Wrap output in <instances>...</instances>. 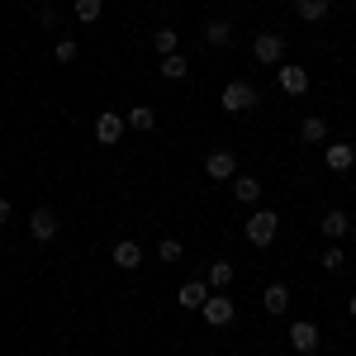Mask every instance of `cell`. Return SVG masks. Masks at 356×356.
Returning a JSON list of instances; mask_svg holds the SVG:
<instances>
[{"mask_svg": "<svg viewBox=\"0 0 356 356\" xmlns=\"http://www.w3.org/2000/svg\"><path fill=\"white\" fill-rule=\"evenodd\" d=\"M152 43H157V53H181V38H176V29H157V33H152Z\"/></svg>", "mask_w": 356, "mask_h": 356, "instance_id": "cell-22", "label": "cell"}, {"mask_svg": "<svg viewBox=\"0 0 356 356\" xmlns=\"http://www.w3.org/2000/svg\"><path fill=\"white\" fill-rule=\"evenodd\" d=\"M219 105L228 114H247V110L261 105V95H257V86H252V81H228V86H223V95H219Z\"/></svg>", "mask_w": 356, "mask_h": 356, "instance_id": "cell-1", "label": "cell"}, {"mask_svg": "<svg viewBox=\"0 0 356 356\" xmlns=\"http://www.w3.org/2000/svg\"><path fill=\"white\" fill-rule=\"evenodd\" d=\"M53 57L67 67V62H76L81 57V48H76V38H57V48H53Z\"/></svg>", "mask_w": 356, "mask_h": 356, "instance_id": "cell-24", "label": "cell"}, {"mask_svg": "<svg viewBox=\"0 0 356 356\" xmlns=\"http://www.w3.org/2000/svg\"><path fill=\"white\" fill-rule=\"evenodd\" d=\"M29 233H33L38 243H53L57 238V214L53 209H33V214H29Z\"/></svg>", "mask_w": 356, "mask_h": 356, "instance_id": "cell-7", "label": "cell"}, {"mask_svg": "<svg viewBox=\"0 0 356 356\" xmlns=\"http://www.w3.org/2000/svg\"><path fill=\"white\" fill-rule=\"evenodd\" d=\"M200 314H204L209 328H223V323H233V300H228L223 290H209V300L200 304Z\"/></svg>", "mask_w": 356, "mask_h": 356, "instance_id": "cell-4", "label": "cell"}, {"mask_svg": "<svg viewBox=\"0 0 356 356\" xmlns=\"http://www.w3.org/2000/svg\"><path fill=\"white\" fill-rule=\"evenodd\" d=\"M100 10H105V0H76V19H81V24H95Z\"/></svg>", "mask_w": 356, "mask_h": 356, "instance_id": "cell-23", "label": "cell"}, {"mask_svg": "<svg viewBox=\"0 0 356 356\" xmlns=\"http://www.w3.org/2000/svg\"><path fill=\"white\" fill-rule=\"evenodd\" d=\"M352 162H356V152L347 143H328V171H347Z\"/></svg>", "mask_w": 356, "mask_h": 356, "instance_id": "cell-18", "label": "cell"}, {"mask_svg": "<svg viewBox=\"0 0 356 356\" xmlns=\"http://www.w3.org/2000/svg\"><path fill=\"white\" fill-rule=\"evenodd\" d=\"M290 347H295V352H314V347H318V328H314V323H309V318H295V323H290Z\"/></svg>", "mask_w": 356, "mask_h": 356, "instance_id": "cell-6", "label": "cell"}, {"mask_svg": "<svg viewBox=\"0 0 356 356\" xmlns=\"http://www.w3.org/2000/svg\"><path fill=\"white\" fill-rule=\"evenodd\" d=\"M328 138V124L323 119H304L300 124V143H323Z\"/></svg>", "mask_w": 356, "mask_h": 356, "instance_id": "cell-21", "label": "cell"}, {"mask_svg": "<svg viewBox=\"0 0 356 356\" xmlns=\"http://www.w3.org/2000/svg\"><path fill=\"white\" fill-rule=\"evenodd\" d=\"M38 24H43V29H57V10H53V5H43V10H38Z\"/></svg>", "mask_w": 356, "mask_h": 356, "instance_id": "cell-27", "label": "cell"}, {"mask_svg": "<svg viewBox=\"0 0 356 356\" xmlns=\"http://www.w3.org/2000/svg\"><path fill=\"white\" fill-rule=\"evenodd\" d=\"M342 261H347V252H342V247H328V252L318 257V266H323V271H337Z\"/></svg>", "mask_w": 356, "mask_h": 356, "instance_id": "cell-25", "label": "cell"}, {"mask_svg": "<svg viewBox=\"0 0 356 356\" xmlns=\"http://www.w3.org/2000/svg\"><path fill=\"white\" fill-rule=\"evenodd\" d=\"M124 124H129V129H138V134H147V129H157V110H152V105H134Z\"/></svg>", "mask_w": 356, "mask_h": 356, "instance_id": "cell-13", "label": "cell"}, {"mask_svg": "<svg viewBox=\"0 0 356 356\" xmlns=\"http://www.w3.org/2000/svg\"><path fill=\"white\" fill-rule=\"evenodd\" d=\"M95 138H100V143H119V138H124V119L105 110L100 119H95Z\"/></svg>", "mask_w": 356, "mask_h": 356, "instance_id": "cell-10", "label": "cell"}, {"mask_svg": "<svg viewBox=\"0 0 356 356\" xmlns=\"http://www.w3.org/2000/svg\"><path fill=\"white\" fill-rule=\"evenodd\" d=\"M157 257L176 266V261H181V243H176V238H162V247H157Z\"/></svg>", "mask_w": 356, "mask_h": 356, "instance_id": "cell-26", "label": "cell"}, {"mask_svg": "<svg viewBox=\"0 0 356 356\" xmlns=\"http://www.w3.org/2000/svg\"><path fill=\"white\" fill-rule=\"evenodd\" d=\"M233 195H238L243 204H257V200H261V181H257V176H233Z\"/></svg>", "mask_w": 356, "mask_h": 356, "instance_id": "cell-14", "label": "cell"}, {"mask_svg": "<svg viewBox=\"0 0 356 356\" xmlns=\"http://www.w3.org/2000/svg\"><path fill=\"white\" fill-rule=\"evenodd\" d=\"M233 261H214V266H209V275H204V285H209V290H228V285H233Z\"/></svg>", "mask_w": 356, "mask_h": 356, "instance_id": "cell-15", "label": "cell"}, {"mask_svg": "<svg viewBox=\"0 0 356 356\" xmlns=\"http://www.w3.org/2000/svg\"><path fill=\"white\" fill-rule=\"evenodd\" d=\"M275 223H280L275 209H257V214L247 219V243L252 247H271L275 243Z\"/></svg>", "mask_w": 356, "mask_h": 356, "instance_id": "cell-3", "label": "cell"}, {"mask_svg": "<svg viewBox=\"0 0 356 356\" xmlns=\"http://www.w3.org/2000/svg\"><path fill=\"white\" fill-rule=\"evenodd\" d=\"M0 223H10V200L0 195Z\"/></svg>", "mask_w": 356, "mask_h": 356, "instance_id": "cell-28", "label": "cell"}, {"mask_svg": "<svg viewBox=\"0 0 356 356\" xmlns=\"http://www.w3.org/2000/svg\"><path fill=\"white\" fill-rule=\"evenodd\" d=\"M318 228H323V238H342L352 223H347V214H342V209H328V214L318 219Z\"/></svg>", "mask_w": 356, "mask_h": 356, "instance_id": "cell-17", "label": "cell"}, {"mask_svg": "<svg viewBox=\"0 0 356 356\" xmlns=\"http://www.w3.org/2000/svg\"><path fill=\"white\" fill-rule=\"evenodd\" d=\"M204 171H209V181H228V176H238V157H233V152H209V157H204Z\"/></svg>", "mask_w": 356, "mask_h": 356, "instance_id": "cell-5", "label": "cell"}, {"mask_svg": "<svg viewBox=\"0 0 356 356\" xmlns=\"http://www.w3.org/2000/svg\"><path fill=\"white\" fill-rule=\"evenodd\" d=\"M252 57H257L261 67H280V57H285V33H280V29L257 33V38H252Z\"/></svg>", "mask_w": 356, "mask_h": 356, "instance_id": "cell-2", "label": "cell"}, {"mask_svg": "<svg viewBox=\"0 0 356 356\" xmlns=\"http://www.w3.org/2000/svg\"><path fill=\"white\" fill-rule=\"evenodd\" d=\"M228 38H233V24H228V19H209V24H204V43H209V48H223Z\"/></svg>", "mask_w": 356, "mask_h": 356, "instance_id": "cell-16", "label": "cell"}, {"mask_svg": "<svg viewBox=\"0 0 356 356\" xmlns=\"http://www.w3.org/2000/svg\"><path fill=\"white\" fill-rule=\"evenodd\" d=\"M275 81H280L285 95H304L309 90V72L304 67H275Z\"/></svg>", "mask_w": 356, "mask_h": 356, "instance_id": "cell-8", "label": "cell"}, {"mask_svg": "<svg viewBox=\"0 0 356 356\" xmlns=\"http://www.w3.org/2000/svg\"><path fill=\"white\" fill-rule=\"evenodd\" d=\"M157 72H162L166 81H181V76H186L191 67H186V57H181V53H166V57H162V67H157Z\"/></svg>", "mask_w": 356, "mask_h": 356, "instance_id": "cell-20", "label": "cell"}, {"mask_svg": "<svg viewBox=\"0 0 356 356\" xmlns=\"http://www.w3.org/2000/svg\"><path fill=\"white\" fill-rule=\"evenodd\" d=\"M138 261H143L138 243H119V247H114V266H119V271H134Z\"/></svg>", "mask_w": 356, "mask_h": 356, "instance_id": "cell-19", "label": "cell"}, {"mask_svg": "<svg viewBox=\"0 0 356 356\" xmlns=\"http://www.w3.org/2000/svg\"><path fill=\"white\" fill-rule=\"evenodd\" d=\"M261 304H266V314H285V309H290V290H285L280 280H271L266 295H261Z\"/></svg>", "mask_w": 356, "mask_h": 356, "instance_id": "cell-12", "label": "cell"}, {"mask_svg": "<svg viewBox=\"0 0 356 356\" xmlns=\"http://www.w3.org/2000/svg\"><path fill=\"white\" fill-rule=\"evenodd\" d=\"M176 300H181V309H200V304L209 300V285H204V280H186V285L176 290Z\"/></svg>", "mask_w": 356, "mask_h": 356, "instance_id": "cell-9", "label": "cell"}, {"mask_svg": "<svg viewBox=\"0 0 356 356\" xmlns=\"http://www.w3.org/2000/svg\"><path fill=\"white\" fill-rule=\"evenodd\" d=\"M332 0H295V15H300L304 24H318V19H328Z\"/></svg>", "mask_w": 356, "mask_h": 356, "instance_id": "cell-11", "label": "cell"}]
</instances>
